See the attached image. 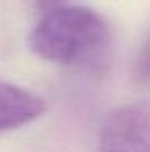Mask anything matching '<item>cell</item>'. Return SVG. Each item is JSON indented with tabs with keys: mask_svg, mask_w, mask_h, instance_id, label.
<instances>
[{
	"mask_svg": "<svg viewBox=\"0 0 150 152\" xmlns=\"http://www.w3.org/2000/svg\"><path fill=\"white\" fill-rule=\"evenodd\" d=\"M45 112L41 96L12 83L0 81V134L34 121Z\"/></svg>",
	"mask_w": 150,
	"mask_h": 152,
	"instance_id": "cell-3",
	"label": "cell"
},
{
	"mask_svg": "<svg viewBox=\"0 0 150 152\" xmlns=\"http://www.w3.org/2000/svg\"><path fill=\"white\" fill-rule=\"evenodd\" d=\"M63 2H65V0H36V7H37V10L44 15V13L50 12V10H55V8H58V7H62Z\"/></svg>",
	"mask_w": 150,
	"mask_h": 152,
	"instance_id": "cell-5",
	"label": "cell"
},
{
	"mask_svg": "<svg viewBox=\"0 0 150 152\" xmlns=\"http://www.w3.org/2000/svg\"><path fill=\"white\" fill-rule=\"evenodd\" d=\"M99 152H150V104H126L107 115Z\"/></svg>",
	"mask_w": 150,
	"mask_h": 152,
	"instance_id": "cell-2",
	"label": "cell"
},
{
	"mask_svg": "<svg viewBox=\"0 0 150 152\" xmlns=\"http://www.w3.org/2000/svg\"><path fill=\"white\" fill-rule=\"evenodd\" d=\"M133 81L137 88L150 89V37L142 44L133 61Z\"/></svg>",
	"mask_w": 150,
	"mask_h": 152,
	"instance_id": "cell-4",
	"label": "cell"
},
{
	"mask_svg": "<svg viewBox=\"0 0 150 152\" xmlns=\"http://www.w3.org/2000/svg\"><path fill=\"white\" fill-rule=\"evenodd\" d=\"M112 32L102 15L86 7L62 5L44 13L28 36L39 58L65 66L97 70L105 65Z\"/></svg>",
	"mask_w": 150,
	"mask_h": 152,
	"instance_id": "cell-1",
	"label": "cell"
}]
</instances>
